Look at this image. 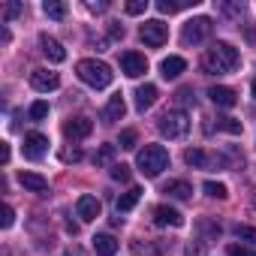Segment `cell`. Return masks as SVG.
Segmentation results:
<instances>
[{"instance_id": "cell-35", "label": "cell", "mask_w": 256, "mask_h": 256, "mask_svg": "<svg viewBox=\"0 0 256 256\" xmlns=\"http://www.w3.org/2000/svg\"><path fill=\"white\" fill-rule=\"evenodd\" d=\"M60 160H64V163H70V160L78 163V160H82V151H78V148H64V151H60Z\"/></svg>"}, {"instance_id": "cell-15", "label": "cell", "mask_w": 256, "mask_h": 256, "mask_svg": "<svg viewBox=\"0 0 256 256\" xmlns=\"http://www.w3.org/2000/svg\"><path fill=\"white\" fill-rule=\"evenodd\" d=\"M76 214H78L82 220H96V217H100V199H96V196H78Z\"/></svg>"}, {"instance_id": "cell-33", "label": "cell", "mask_w": 256, "mask_h": 256, "mask_svg": "<svg viewBox=\"0 0 256 256\" xmlns=\"http://www.w3.org/2000/svg\"><path fill=\"white\" fill-rule=\"evenodd\" d=\"M112 178L114 181H130V166H124V163L112 166Z\"/></svg>"}, {"instance_id": "cell-17", "label": "cell", "mask_w": 256, "mask_h": 256, "mask_svg": "<svg viewBox=\"0 0 256 256\" xmlns=\"http://www.w3.org/2000/svg\"><path fill=\"white\" fill-rule=\"evenodd\" d=\"M184 70H187V60H184V58H178V54H172V58H166V60L160 64V72H163V78H166V82H169V78H178Z\"/></svg>"}, {"instance_id": "cell-11", "label": "cell", "mask_w": 256, "mask_h": 256, "mask_svg": "<svg viewBox=\"0 0 256 256\" xmlns=\"http://www.w3.org/2000/svg\"><path fill=\"white\" fill-rule=\"evenodd\" d=\"M40 46H42V54H46L52 64H64V60H66V48H64L54 36L42 34V36H40Z\"/></svg>"}, {"instance_id": "cell-8", "label": "cell", "mask_w": 256, "mask_h": 256, "mask_svg": "<svg viewBox=\"0 0 256 256\" xmlns=\"http://www.w3.org/2000/svg\"><path fill=\"white\" fill-rule=\"evenodd\" d=\"M120 70H124V76L139 78V76L148 72V60H145V54H139V52H124V54H120Z\"/></svg>"}, {"instance_id": "cell-20", "label": "cell", "mask_w": 256, "mask_h": 256, "mask_svg": "<svg viewBox=\"0 0 256 256\" xmlns=\"http://www.w3.org/2000/svg\"><path fill=\"white\" fill-rule=\"evenodd\" d=\"M18 181H22L24 190H34V193H46V190H48V181H46L42 175H36V172H22Z\"/></svg>"}, {"instance_id": "cell-7", "label": "cell", "mask_w": 256, "mask_h": 256, "mask_svg": "<svg viewBox=\"0 0 256 256\" xmlns=\"http://www.w3.org/2000/svg\"><path fill=\"white\" fill-rule=\"evenodd\" d=\"M94 133V120L90 118H84V114H78V118H70L66 124H64V136L66 139H72V142H78V139H88Z\"/></svg>"}, {"instance_id": "cell-3", "label": "cell", "mask_w": 256, "mask_h": 256, "mask_svg": "<svg viewBox=\"0 0 256 256\" xmlns=\"http://www.w3.org/2000/svg\"><path fill=\"white\" fill-rule=\"evenodd\" d=\"M136 166L145 178H157L166 166H169V151L163 145H145L139 154H136Z\"/></svg>"}, {"instance_id": "cell-14", "label": "cell", "mask_w": 256, "mask_h": 256, "mask_svg": "<svg viewBox=\"0 0 256 256\" xmlns=\"http://www.w3.org/2000/svg\"><path fill=\"white\" fill-rule=\"evenodd\" d=\"M208 96H211L214 106H223V108H232V106L238 102V94H235L232 88H223V84H214V88L208 90Z\"/></svg>"}, {"instance_id": "cell-29", "label": "cell", "mask_w": 256, "mask_h": 256, "mask_svg": "<svg viewBox=\"0 0 256 256\" xmlns=\"http://www.w3.org/2000/svg\"><path fill=\"white\" fill-rule=\"evenodd\" d=\"M42 118H48V102L46 100H40V102L30 106V120H42Z\"/></svg>"}, {"instance_id": "cell-28", "label": "cell", "mask_w": 256, "mask_h": 256, "mask_svg": "<svg viewBox=\"0 0 256 256\" xmlns=\"http://www.w3.org/2000/svg\"><path fill=\"white\" fill-rule=\"evenodd\" d=\"M118 145H120L124 151H133V148H136V130H124L120 139H118Z\"/></svg>"}, {"instance_id": "cell-19", "label": "cell", "mask_w": 256, "mask_h": 256, "mask_svg": "<svg viewBox=\"0 0 256 256\" xmlns=\"http://www.w3.org/2000/svg\"><path fill=\"white\" fill-rule=\"evenodd\" d=\"M94 250H96V256H114L118 253V238L114 235H94Z\"/></svg>"}, {"instance_id": "cell-31", "label": "cell", "mask_w": 256, "mask_h": 256, "mask_svg": "<svg viewBox=\"0 0 256 256\" xmlns=\"http://www.w3.org/2000/svg\"><path fill=\"white\" fill-rule=\"evenodd\" d=\"M235 235L244 238V241H253V244H256V229H253V226H241V223H238V226H235Z\"/></svg>"}, {"instance_id": "cell-21", "label": "cell", "mask_w": 256, "mask_h": 256, "mask_svg": "<svg viewBox=\"0 0 256 256\" xmlns=\"http://www.w3.org/2000/svg\"><path fill=\"white\" fill-rule=\"evenodd\" d=\"M187 6H196V0H160V4H157V10L166 12V16L181 12V10H187Z\"/></svg>"}, {"instance_id": "cell-34", "label": "cell", "mask_w": 256, "mask_h": 256, "mask_svg": "<svg viewBox=\"0 0 256 256\" xmlns=\"http://www.w3.org/2000/svg\"><path fill=\"white\" fill-rule=\"evenodd\" d=\"M12 223H16V211H12V205H4V217H0V226L10 229Z\"/></svg>"}, {"instance_id": "cell-4", "label": "cell", "mask_w": 256, "mask_h": 256, "mask_svg": "<svg viewBox=\"0 0 256 256\" xmlns=\"http://www.w3.org/2000/svg\"><path fill=\"white\" fill-rule=\"evenodd\" d=\"M157 126H160V136H166V139H181V136H187V130H190V120H187V112L172 108V112H163V114H160Z\"/></svg>"}, {"instance_id": "cell-12", "label": "cell", "mask_w": 256, "mask_h": 256, "mask_svg": "<svg viewBox=\"0 0 256 256\" xmlns=\"http://www.w3.org/2000/svg\"><path fill=\"white\" fill-rule=\"evenodd\" d=\"M154 223H157V226H172V229H178V226H184V217H181L175 208H169V205H157V208H154Z\"/></svg>"}, {"instance_id": "cell-41", "label": "cell", "mask_w": 256, "mask_h": 256, "mask_svg": "<svg viewBox=\"0 0 256 256\" xmlns=\"http://www.w3.org/2000/svg\"><path fill=\"white\" fill-rule=\"evenodd\" d=\"M187 256H199V250H193V244L187 247Z\"/></svg>"}, {"instance_id": "cell-37", "label": "cell", "mask_w": 256, "mask_h": 256, "mask_svg": "<svg viewBox=\"0 0 256 256\" xmlns=\"http://www.w3.org/2000/svg\"><path fill=\"white\" fill-rule=\"evenodd\" d=\"M108 34H112L114 40H124V28H120L118 22H112V24H108Z\"/></svg>"}, {"instance_id": "cell-10", "label": "cell", "mask_w": 256, "mask_h": 256, "mask_svg": "<svg viewBox=\"0 0 256 256\" xmlns=\"http://www.w3.org/2000/svg\"><path fill=\"white\" fill-rule=\"evenodd\" d=\"M48 151V136L42 133H28L24 136V157L28 160H42Z\"/></svg>"}, {"instance_id": "cell-39", "label": "cell", "mask_w": 256, "mask_h": 256, "mask_svg": "<svg viewBox=\"0 0 256 256\" xmlns=\"http://www.w3.org/2000/svg\"><path fill=\"white\" fill-rule=\"evenodd\" d=\"M10 157H12V151H10V142H4V148H0V160H4V166H10Z\"/></svg>"}, {"instance_id": "cell-2", "label": "cell", "mask_w": 256, "mask_h": 256, "mask_svg": "<svg viewBox=\"0 0 256 256\" xmlns=\"http://www.w3.org/2000/svg\"><path fill=\"white\" fill-rule=\"evenodd\" d=\"M76 72H78V78H82L84 84H90V88H108L112 78H114L112 66L102 64V60H96V58H84V60H78V64H76Z\"/></svg>"}, {"instance_id": "cell-38", "label": "cell", "mask_w": 256, "mask_h": 256, "mask_svg": "<svg viewBox=\"0 0 256 256\" xmlns=\"http://www.w3.org/2000/svg\"><path fill=\"white\" fill-rule=\"evenodd\" d=\"M64 256H88V253H84V247L72 244V247H66V250H64Z\"/></svg>"}, {"instance_id": "cell-27", "label": "cell", "mask_w": 256, "mask_h": 256, "mask_svg": "<svg viewBox=\"0 0 256 256\" xmlns=\"http://www.w3.org/2000/svg\"><path fill=\"white\" fill-rule=\"evenodd\" d=\"M217 126L226 130V133H232V136L241 133V120H235V118H217Z\"/></svg>"}, {"instance_id": "cell-36", "label": "cell", "mask_w": 256, "mask_h": 256, "mask_svg": "<svg viewBox=\"0 0 256 256\" xmlns=\"http://www.w3.org/2000/svg\"><path fill=\"white\" fill-rule=\"evenodd\" d=\"M18 12H22V4H6V6H4V18H6V22L16 18Z\"/></svg>"}, {"instance_id": "cell-26", "label": "cell", "mask_w": 256, "mask_h": 256, "mask_svg": "<svg viewBox=\"0 0 256 256\" xmlns=\"http://www.w3.org/2000/svg\"><path fill=\"white\" fill-rule=\"evenodd\" d=\"M211 199H226L229 193H226V184H220V181H205V187H202Z\"/></svg>"}, {"instance_id": "cell-6", "label": "cell", "mask_w": 256, "mask_h": 256, "mask_svg": "<svg viewBox=\"0 0 256 256\" xmlns=\"http://www.w3.org/2000/svg\"><path fill=\"white\" fill-rule=\"evenodd\" d=\"M139 36H142V42L145 46H151V48H160L166 40H169V28L163 24V22H145L142 24V30H139Z\"/></svg>"}, {"instance_id": "cell-18", "label": "cell", "mask_w": 256, "mask_h": 256, "mask_svg": "<svg viewBox=\"0 0 256 256\" xmlns=\"http://www.w3.org/2000/svg\"><path fill=\"white\" fill-rule=\"evenodd\" d=\"M157 102V84H142L136 90V112H148Z\"/></svg>"}, {"instance_id": "cell-13", "label": "cell", "mask_w": 256, "mask_h": 256, "mask_svg": "<svg viewBox=\"0 0 256 256\" xmlns=\"http://www.w3.org/2000/svg\"><path fill=\"white\" fill-rule=\"evenodd\" d=\"M184 160H187V166H193V169H208L211 163H223V157H208L202 148H187V151H184Z\"/></svg>"}, {"instance_id": "cell-1", "label": "cell", "mask_w": 256, "mask_h": 256, "mask_svg": "<svg viewBox=\"0 0 256 256\" xmlns=\"http://www.w3.org/2000/svg\"><path fill=\"white\" fill-rule=\"evenodd\" d=\"M238 64H241V54H238V48L229 46V42H214V46L202 54V70L211 72V76L232 72Z\"/></svg>"}, {"instance_id": "cell-24", "label": "cell", "mask_w": 256, "mask_h": 256, "mask_svg": "<svg viewBox=\"0 0 256 256\" xmlns=\"http://www.w3.org/2000/svg\"><path fill=\"white\" fill-rule=\"evenodd\" d=\"M130 250H133V256H163V253L154 247V241H133Z\"/></svg>"}, {"instance_id": "cell-30", "label": "cell", "mask_w": 256, "mask_h": 256, "mask_svg": "<svg viewBox=\"0 0 256 256\" xmlns=\"http://www.w3.org/2000/svg\"><path fill=\"white\" fill-rule=\"evenodd\" d=\"M148 10V0H130L126 4V16H142Z\"/></svg>"}, {"instance_id": "cell-5", "label": "cell", "mask_w": 256, "mask_h": 256, "mask_svg": "<svg viewBox=\"0 0 256 256\" xmlns=\"http://www.w3.org/2000/svg\"><path fill=\"white\" fill-rule=\"evenodd\" d=\"M214 34V22L208 16H199V18H190L181 30V42L184 46H202L205 40H211Z\"/></svg>"}, {"instance_id": "cell-22", "label": "cell", "mask_w": 256, "mask_h": 256, "mask_svg": "<svg viewBox=\"0 0 256 256\" xmlns=\"http://www.w3.org/2000/svg\"><path fill=\"white\" fill-rule=\"evenodd\" d=\"M163 193H169V196H175V199H190V196H193V187H190L187 181H169Z\"/></svg>"}, {"instance_id": "cell-40", "label": "cell", "mask_w": 256, "mask_h": 256, "mask_svg": "<svg viewBox=\"0 0 256 256\" xmlns=\"http://www.w3.org/2000/svg\"><path fill=\"white\" fill-rule=\"evenodd\" d=\"M88 10H90V12H102V10H106V4H94V0H90Z\"/></svg>"}, {"instance_id": "cell-42", "label": "cell", "mask_w": 256, "mask_h": 256, "mask_svg": "<svg viewBox=\"0 0 256 256\" xmlns=\"http://www.w3.org/2000/svg\"><path fill=\"white\" fill-rule=\"evenodd\" d=\"M250 90H253V100H256V78H253V84H250Z\"/></svg>"}, {"instance_id": "cell-23", "label": "cell", "mask_w": 256, "mask_h": 256, "mask_svg": "<svg viewBox=\"0 0 256 256\" xmlns=\"http://www.w3.org/2000/svg\"><path fill=\"white\" fill-rule=\"evenodd\" d=\"M139 196H142V190H139V187H130V190H126V193L118 199V211H130V208H136Z\"/></svg>"}, {"instance_id": "cell-25", "label": "cell", "mask_w": 256, "mask_h": 256, "mask_svg": "<svg viewBox=\"0 0 256 256\" xmlns=\"http://www.w3.org/2000/svg\"><path fill=\"white\" fill-rule=\"evenodd\" d=\"M42 12H46L48 18L60 22V18L66 16V6H64V4H58V0H46V4H42Z\"/></svg>"}, {"instance_id": "cell-9", "label": "cell", "mask_w": 256, "mask_h": 256, "mask_svg": "<svg viewBox=\"0 0 256 256\" xmlns=\"http://www.w3.org/2000/svg\"><path fill=\"white\" fill-rule=\"evenodd\" d=\"M30 84H34V90L48 94V90H58L60 88V76L52 72V70H34L30 72Z\"/></svg>"}, {"instance_id": "cell-16", "label": "cell", "mask_w": 256, "mask_h": 256, "mask_svg": "<svg viewBox=\"0 0 256 256\" xmlns=\"http://www.w3.org/2000/svg\"><path fill=\"white\" fill-rule=\"evenodd\" d=\"M124 112H126L124 96H120V94H114V96L106 102V108H102V120H106V124H114V120H120V118H124Z\"/></svg>"}, {"instance_id": "cell-32", "label": "cell", "mask_w": 256, "mask_h": 256, "mask_svg": "<svg viewBox=\"0 0 256 256\" xmlns=\"http://www.w3.org/2000/svg\"><path fill=\"white\" fill-rule=\"evenodd\" d=\"M226 253H229V256H256V250H250V247H244V244H229Z\"/></svg>"}]
</instances>
